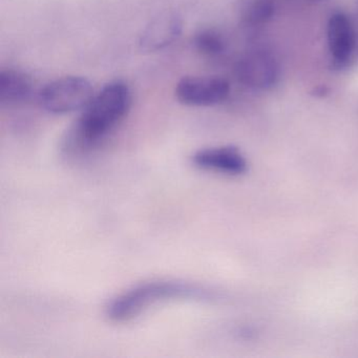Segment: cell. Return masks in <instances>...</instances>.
<instances>
[{"instance_id": "6", "label": "cell", "mask_w": 358, "mask_h": 358, "mask_svg": "<svg viewBox=\"0 0 358 358\" xmlns=\"http://www.w3.org/2000/svg\"><path fill=\"white\" fill-rule=\"evenodd\" d=\"M327 43L332 68L343 70L348 66L355 50V32L345 14L337 12L329 18Z\"/></svg>"}, {"instance_id": "5", "label": "cell", "mask_w": 358, "mask_h": 358, "mask_svg": "<svg viewBox=\"0 0 358 358\" xmlns=\"http://www.w3.org/2000/svg\"><path fill=\"white\" fill-rule=\"evenodd\" d=\"M238 80L251 90L267 91L278 83L280 66L270 52L255 49L247 52L236 66Z\"/></svg>"}, {"instance_id": "10", "label": "cell", "mask_w": 358, "mask_h": 358, "mask_svg": "<svg viewBox=\"0 0 358 358\" xmlns=\"http://www.w3.org/2000/svg\"><path fill=\"white\" fill-rule=\"evenodd\" d=\"M275 12L273 0H244L241 7V20L246 28L265 26Z\"/></svg>"}, {"instance_id": "2", "label": "cell", "mask_w": 358, "mask_h": 358, "mask_svg": "<svg viewBox=\"0 0 358 358\" xmlns=\"http://www.w3.org/2000/svg\"><path fill=\"white\" fill-rule=\"evenodd\" d=\"M205 287L173 280H150L136 285L119 294L106 308L108 320L117 324L131 322L145 310L163 301H205L213 299Z\"/></svg>"}, {"instance_id": "11", "label": "cell", "mask_w": 358, "mask_h": 358, "mask_svg": "<svg viewBox=\"0 0 358 358\" xmlns=\"http://www.w3.org/2000/svg\"><path fill=\"white\" fill-rule=\"evenodd\" d=\"M194 49L205 57H217L226 51L223 35L215 29H201L194 36Z\"/></svg>"}, {"instance_id": "3", "label": "cell", "mask_w": 358, "mask_h": 358, "mask_svg": "<svg viewBox=\"0 0 358 358\" xmlns=\"http://www.w3.org/2000/svg\"><path fill=\"white\" fill-rule=\"evenodd\" d=\"M95 95L89 79L83 76H64L41 87L38 103L50 114L66 115L81 112Z\"/></svg>"}, {"instance_id": "1", "label": "cell", "mask_w": 358, "mask_h": 358, "mask_svg": "<svg viewBox=\"0 0 358 358\" xmlns=\"http://www.w3.org/2000/svg\"><path fill=\"white\" fill-rule=\"evenodd\" d=\"M133 96L129 85L113 80L95 93L64 140L68 154L87 152L101 143L129 114Z\"/></svg>"}, {"instance_id": "9", "label": "cell", "mask_w": 358, "mask_h": 358, "mask_svg": "<svg viewBox=\"0 0 358 358\" xmlns=\"http://www.w3.org/2000/svg\"><path fill=\"white\" fill-rule=\"evenodd\" d=\"M34 93V81L27 73L15 69L0 72V102L3 106H17L30 99Z\"/></svg>"}, {"instance_id": "8", "label": "cell", "mask_w": 358, "mask_h": 358, "mask_svg": "<svg viewBox=\"0 0 358 358\" xmlns=\"http://www.w3.org/2000/svg\"><path fill=\"white\" fill-rule=\"evenodd\" d=\"M183 31V20L173 12H166L150 20L142 31L139 45L143 51L158 52L178 41Z\"/></svg>"}, {"instance_id": "4", "label": "cell", "mask_w": 358, "mask_h": 358, "mask_svg": "<svg viewBox=\"0 0 358 358\" xmlns=\"http://www.w3.org/2000/svg\"><path fill=\"white\" fill-rule=\"evenodd\" d=\"M230 85L220 76H185L178 81L175 97L189 108H210L228 99Z\"/></svg>"}, {"instance_id": "7", "label": "cell", "mask_w": 358, "mask_h": 358, "mask_svg": "<svg viewBox=\"0 0 358 358\" xmlns=\"http://www.w3.org/2000/svg\"><path fill=\"white\" fill-rule=\"evenodd\" d=\"M192 162L201 171L228 176L243 175L247 171L246 159L232 146L203 148L192 155Z\"/></svg>"}]
</instances>
